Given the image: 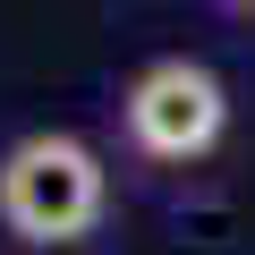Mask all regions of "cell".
I'll use <instances>...</instances> for the list:
<instances>
[{
  "label": "cell",
  "instance_id": "6da1fadb",
  "mask_svg": "<svg viewBox=\"0 0 255 255\" xmlns=\"http://www.w3.org/2000/svg\"><path fill=\"white\" fill-rule=\"evenodd\" d=\"M111 204L102 153L68 128H43V136H17L0 153V221H9L26 247H77Z\"/></svg>",
  "mask_w": 255,
  "mask_h": 255
},
{
  "label": "cell",
  "instance_id": "7a4b0ae2",
  "mask_svg": "<svg viewBox=\"0 0 255 255\" xmlns=\"http://www.w3.org/2000/svg\"><path fill=\"white\" fill-rule=\"evenodd\" d=\"M119 119H128V145L145 162H204L230 136V85L204 60H153L119 94Z\"/></svg>",
  "mask_w": 255,
  "mask_h": 255
},
{
  "label": "cell",
  "instance_id": "3957f363",
  "mask_svg": "<svg viewBox=\"0 0 255 255\" xmlns=\"http://www.w3.org/2000/svg\"><path fill=\"white\" fill-rule=\"evenodd\" d=\"M230 9H255V0H230Z\"/></svg>",
  "mask_w": 255,
  "mask_h": 255
}]
</instances>
